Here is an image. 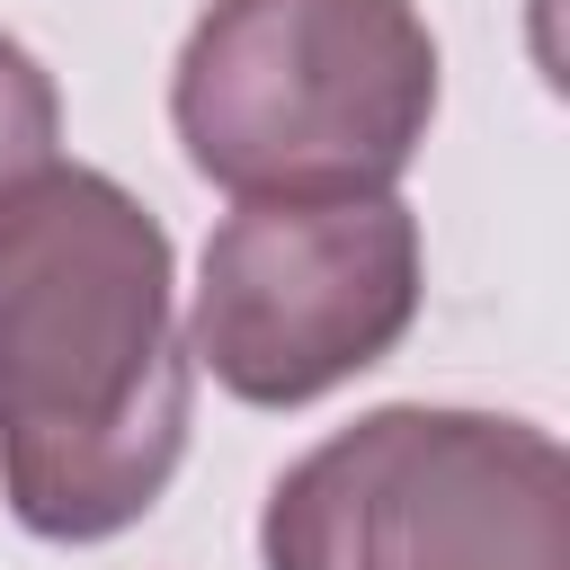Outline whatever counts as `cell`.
I'll return each mask as SVG.
<instances>
[{
  "label": "cell",
  "instance_id": "cell-1",
  "mask_svg": "<svg viewBox=\"0 0 570 570\" xmlns=\"http://www.w3.org/2000/svg\"><path fill=\"white\" fill-rule=\"evenodd\" d=\"M196 365L160 214L107 169H45L0 223V499L36 543H107L187 454Z\"/></svg>",
  "mask_w": 570,
  "mask_h": 570
},
{
  "label": "cell",
  "instance_id": "cell-2",
  "mask_svg": "<svg viewBox=\"0 0 570 570\" xmlns=\"http://www.w3.org/2000/svg\"><path fill=\"white\" fill-rule=\"evenodd\" d=\"M169 125L232 205L392 196L436 125V36L410 0H205Z\"/></svg>",
  "mask_w": 570,
  "mask_h": 570
},
{
  "label": "cell",
  "instance_id": "cell-3",
  "mask_svg": "<svg viewBox=\"0 0 570 570\" xmlns=\"http://www.w3.org/2000/svg\"><path fill=\"white\" fill-rule=\"evenodd\" d=\"M267 570H570V463L508 410L392 401L276 472Z\"/></svg>",
  "mask_w": 570,
  "mask_h": 570
},
{
  "label": "cell",
  "instance_id": "cell-5",
  "mask_svg": "<svg viewBox=\"0 0 570 570\" xmlns=\"http://www.w3.org/2000/svg\"><path fill=\"white\" fill-rule=\"evenodd\" d=\"M45 169H62V89L18 36H0V223Z\"/></svg>",
  "mask_w": 570,
  "mask_h": 570
},
{
  "label": "cell",
  "instance_id": "cell-4",
  "mask_svg": "<svg viewBox=\"0 0 570 570\" xmlns=\"http://www.w3.org/2000/svg\"><path fill=\"white\" fill-rule=\"evenodd\" d=\"M428 294L419 214L401 196H267L232 205L196 258L187 365L249 410H303L383 365Z\"/></svg>",
  "mask_w": 570,
  "mask_h": 570
}]
</instances>
